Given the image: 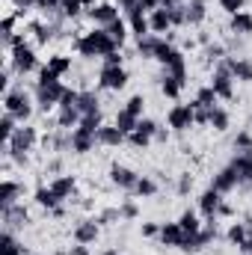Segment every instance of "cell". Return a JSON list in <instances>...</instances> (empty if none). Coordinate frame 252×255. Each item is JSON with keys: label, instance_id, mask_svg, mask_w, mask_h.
<instances>
[{"label": "cell", "instance_id": "obj_58", "mask_svg": "<svg viewBox=\"0 0 252 255\" xmlns=\"http://www.w3.org/2000/svg\"><path fill=\"white\" fill-rule=\"evenodd\" d=\"M15 6L18 9H30V6H36V0H15Z\"/></svg>", "mask_w": 252, "mask_h": 255}, {"label": "cell", "instance_id": "obj_51", "mask_svg": "<svg viewBox=\"0 0 252 255\" xmlns=\"http://www.w3.org/2000/svg\"><path fill=\"white\" fill-rule=\"evenodd\" d=\"M119 65H122V54L119 51H113V54L104 57V68H119Z\"/></svg>", "mask_w": 252, "mask_h": 255}, {"label": "cell", "instance_id": "obj_55", "mask_svg": "<svg viewBox=\"0 0 252 255\" xmlns=\"http://www.w3.org/2000/svg\"><path fill=\"white\" fill-rule=\"evenodd\" d=\"M36 6H42V9H60L63 0H36Z\"/></svg>", "mask_w": 252, "mask_h": 255}, {"label": "cell", "instance_id": "obj_14", "mask_svg": "<svg viewBox=\"0 0 252 255\" xmlns=\"http://www.w3.org/2000/svg\"><path fill=\"white\" fill-rule=\"evenodd\" d=\"M160 241H163V247H181L184 229L178 223H166V226H160Z\"/></svg>", "mask_w": 252, "mask_h": 255}, {"label": "cell", "instance_id": "obj_2", "mask_svg": "<svg viewBox=\"0 0 252 255\" xmlns=\"http://www.w3.org/2000/svg\"><path fill=\"white\" fill-rule=\"evenodd\" d=\"M3 110L9 113V116H15V119H30V113H33V107H30V98L24 95V89H6V95H3Z\"/></svg>", "mask_w": 252, "mask_h": 255}, {"label": "cell", "instance_id": "obj_27", "mask_svg": "<svg viewBox=\"0 0 252 255\" xmlns=\"http://www.w3.org/2000/svg\"><path fill=\"white\" fill-rule=\"evenodd\" d=\"M232 65V74L238 77V80H252V63L250 60H229Z\"/></svg>", "mask_w": 252, "mask_h": 255}, {"label": "cell", "instance_id": "obj_39", "mask_svg": "<svg viewBox=\"0 0 252 255\" xmlns=\"http://www.w3.org/2000/svg\"><path fill=\"white\" fill-rule=\"evenodd\" d=\"M133 190L139 193V196H154V193H157V184H154V181H151V178H139V181H136V187H133Z\"/></svg>", "mask_w": 252, "mask_h": 255}, {"label": "cell", "instance_id": "obj_6", "mask_svg": "<svg viewBox=\"0 0 252 255\" xmlns=\"http://www.w3.org/2000/svg\"><path fill=\"white\" fill-rule=\"evenodd\" d=\"M12 68H15V71H21V74H27V71H33V68H36V54H33V48H30V45H24V48H15V51H12Z\"/></svg>", "mask_w": 252, "mask_h": 255}, {"label": "cell", "instance_id": "obj_31", "mask_svg": "<svg viewBox=\"0 0 252 255\" xmlns=\"http://www.w3.org/2000/svg\"><path fill=\"white\" fill-rule=\"evenodd\" d=\"M77 128H83V130H89V133H95L98 136V130H101V113H86L83 119H80V125Z\"/></svg>", "mask_w": 252, "mask_h": 255}, {"label": "cell", "instance_id": "obj_45", "mask_svg": "<svg viewBox=\"0 0 252 255\" xmlns=\"http://www.w3.org/2000/svg\"><path fill=\"white\" fill-rule=\"evenodd\" d=\"M193 107H196V122L199 125H211V110L214 107H199L196 101H193Z\"/></svg>", "mask_w": 252, "mask_h": 255}, {"label": "cell", "instance_id": "obj_44", "mask_svg": "<svg viewBox=\"0 0 252 255\" xmlns=\"http://www.w3.org/2000/svg\"><path fill=\"white\" fill-rule=\"evenodd\" d=\"M3 255H21V247L15 244V238H12L9 232L3 235Z\"/></svg>", "mask_w": 252, "mask_h": 255}, {"label": "cell", "instance_id": "obj_62", "mask_svg": "<svg viewBox=\"0 0 252 255\" xmlns=\"http://www.w3.org/2000/svg\"><path fill=\"white\" fill-rule=\"evenodd\" d=\"M80 3H83V6H95V0H80Z\"/></svg>", "mask_w": 252, "mask_h": 255}, {"label": "cell", "instance_id": "obj_32", "mask_svg": "<svg viewBox=\"0 0 252 255\" xmlns=\"http://www.w3.org/2000/svg\"><path fill=\"white\" fill-rule=\"evenodd\" d=\"M205 18V0H193L187 6V24H199Z\"/></svg>", "mask_w": 252, "mask_h": 255}, {"label": "cell", "instance_id": "obj_63", "mask_svg": "<svg viewBox=\"0 0 252 255\" xmlns=\"http://www.w3.org/2000/svg\"><path fill=\"white\" fill-rule=\"evenodd\" d=\"M104 255H116V250H107V253H104Z\"/></svg>", "mask_w": 252, "mask_h": 255}, {"label": "cell", "instance_id": "obj_11", "mask_svg": "<svg viewBox=\"0 0 252 255\" xmlns=\"http://www.w3.org/2000/svg\"><path fill=\"white\" fill-rule=\"evenodd\" d=\"M74 241L77 244H95L98 241V220H86V223H80L77 229H74Z\"/></svg>", "mask_w": 252, "mask_h": 255}, {"label": "cell", "instance_id": "obj_8", "mask_svg": "<svg viewBox=\"0 0 252 255\" xmlns=\"http://www.w3.org/2000/svg\"><path fill=\"white\" fill-rule=\"evenodd\" d=\"M98 80H101L104 89H122L127 83V71L122 65H119V68H101V77H98Z\"/></svg>", "mask_w": 252, "mask_h": 255}, {"label": "cell", "instance_id": "obj_7", "mask_svg": "<svg viewBox=\"0 0 252 255\" xmlns=\"http://www.w3.org/2000/svg\"><path fill=\"white\" fill-rule=\"evenodd\" d=\"M220 208H223V193L214 190V187L202 193V199H199V211H202L208 220H211V217H217V214H220Z\"/></svg>", "mask_w": 252, "mask_h": 255}, {"label": "cell", "instance_id": "obj_25", "mask_svg": "<svg viewBox=\"0 0 252 255\" xmlns=\"http://www.w3.org/2000/svg\"><path fill=\"white\" fill-rule=\"evenodd\" d=\"M77 110H80L83 116H86V113H98V95H95V92H80Z\"/></svg>", "mask_w": 252, "mask_h": 255}, {"label": "cell", "instance_id": "obj_17", "mask_svg": "<svg viewBox=\"0 0 252 255\" xmlns=\"http://www.w3.org/2000/svg\"><path fill=\"white\" fill-rule=\"evenodd\" d=\"M98 142H104V145H122V142H125V133H122L116 125H101V130H98Z\"/></svg>", "mask_w": 252, "mask_h": 255}, {"label": "cell", "instance_id": "obj_56", "mask_svg": "<svg viewBox=\"0 0 252 255\" xmlns=\"http://www.w3.org/2000/svg\"><path fill=\"white\" fill-rule=\"evenodd\" d=\"M139 6H142V9H148V12H154V9L160 6V0H139Z\"/></svg>", "mask_w": 252, "mask_h": 255}, {"label": "cell", "instance_id": "obj_50", "mask_svg": "<svg viewBox=\"0 0 252 255\" xmlns=\"http://www.w3.org/2000/svg\"><path fill=\"white\" fill-rule=\"evenodd\" d=\"M235 148H244V151H250L252 148V136L244 130V133H238V139H235Z\"/></svg>", "mask_w": 252, "mask_h": 255}, {"label": "cell", "instance_id": "obj_49", "mask_svg": "<svg viewBox=\"0 0 252 255\" xmlns=\"http://www.w3.org/2000/svg\"><path fill=\"white\" fill-rule=\"evenodd\" d=\"M39 83H60V74H54V71L45 65V68L39 71Z\"/></svg>", "mask_w": 252, "mask_h": 255}, {"label": "cell", "instance_id": "obj_57", "mask_svg": "<svg viewBox=\"0 0 252 255\" xmlns=\"http://www.w3.org/2000/svg\"><path fill=\"white\" fill-rule=\"evenodd\" d=\"M208 57L220 60V57H223V48H220V45H211V48H208Z\"/></svg>", "mask_w": 252, "mask_h": 255}, {"label": "cell", "instance_id": "obj_61", "mask_svg": "<svg viewBox=\"0 0 252 255\" xmlns=\"http://www.w3.org/2000/svg\"><path fill=\"white\" fill-rule=\"evenodd\" d=\"M181 0H160V6H178Z\"/></svg>", "mask_w": 252, "mask_h": 255}, {"label": "cell", "instance_id": "obj_64", "mask_svg": "<svg viewBox=\"0 0 252 255\" xmlns=\"http://www.w3.org/2000/svg\"><path fill=\"white\" fill-rule=\"evenodd\" d=\"M247 154H250V160H252V148H250V151H247Z\"/></svg>", "mask_w": 252, "mask_h": 255}, {"label": "cell", "instance_id": "obj_20", "mask_svg": "<svg viewBox=\"0 0 252 255\" xmlns=\"http://www.w3.org/2000/svg\"><path fill=\"white\" fill-rule=\"evenodd\" d=\"M54 193L60 196V199H65V196H71L74 193V187H77V181H74V175H60V178H54Z\"/></svg>", "mask_w": 252, "mask_h": 255}, {"label": "cell", "instance_id": "obj_29", "mask_svg": "<svg viewBox=\"0 0 252 255\" xmlns=\"http://www.w3.org/2000/svg\"><path fill=\"white\" fill-rule=\"evenodd\" d=\"M181 86H184L181 80H175L172 74H166V77H163V83H160V92H163L166 98H178V92H181Z\"/></svg>", "mask_w": 252, "mask_h": 255}, {"label": "cell", "instance_id": "obj_53", "mask_svg": "<svg viewBox=\"0 0 252 255\" xmlns=\"http://www.w3.org/2000/svg\"><path fill=\"white\" fill-rule=\"evenodd\" d=\"M190 187H193V178H190V172H184L178 181V193H190Z\"/></svg>", "mask_w": 252, "mask_h": 255}, {"label": "cell", "instance_id": "obj_22", "mask_svg": "<svg viewBox=\"0 0 252 255\" xmlns=\"http://www.w3.org/2000/svg\"><path fill=\"white\" fill-rule=\"evenodd\" d=\"M104 30H107V36H110V39H116V45L122 48V42L127 39V27H125V21H122V18H116V21H110V24H107Z\"/></svg>", "mask_w": 252, "mask_h": 255}, {"label": "cell", "instance_id": "obj_43", "mask_svg": "<svg viewBox=\"0 0 252 255\" xmlns=\"http://www.w3.org/2000/svg\"><path fill=\"white\" fill-rule=\"evenodd\" d=\"M142 107H145V101H142V95H133V98H130V101L125 104V110H127V113H133L136 119L142 116Z\"/></svg>", "mask_w": 252, "mask_h": 255}, {"label": "cell", "instance_id": "obj_42", "mask_svg": "<svg viewBox=\"0 0 252 255\" xmlns=\"http://www.w3.org/2000/svg\"><path fill=\"white\" fill-rule=\"evenodd\" d=\"M244 3L247 0H220V9L229 15H238V12H244Z\"/></svg>", "mask_w": 252, "mask_h": 255}, {"label": "cell", "instance_id": "obj_23", "mask_svg": "<svg viewBox=\"0 0 252 255\" xmlns=\"http://www.w3.org/2000/svg\"><path fill=\"white\" fill-rule=\"evenodd\" d=\"M232 30L241 33V36L252 33V15L250 12H238V15H232Z\"/></svg>", "mask_w": 252, "mask_h": 255}, {"label": "cell", "instance_id": "obj_28", "mask_svg": "<svg viewBox=\"0 0 252 255\" xmlns=\"http://www.w3.org/2000/svg\"><path fill=\"white\" fill-rule=\"evenodd\" d=\"M48 68L63 77L65 71H71V60H68L65 54H54V57H48Z\"/></svg>", "mask_w": 252, "mask_h": 255}, {"label": "cell", "instance_id": "obj_15", "mask_svg": "<svg viewBox=\"0 0 252 255\" xmlns=\"http://www.w3.org/2000/svg\"><path fill=\"white\" fill-rule=\"evenodd\" d=\"M238 181H241V178H238V172H235L232 166H226L223 172H217V175H214V184H211V187H214V190H220V193H229Z\"/></svg>", "mask_w": 252, "mask_h": 255}, {"label": "cell", "instance_id": "obj_26", "mask_svg": "<svg viewBox=\"0 0 252 255\" xmlns=\"http://www.w3.org/2000/svg\"><path fill=\"white\" fill-rule=\"evenodd\" d=\"M36 202H39L42 208H48V211H51V208H57L60 196L54 193V187H39V190H36Z\"/></svg>", "mask_w": 252, "mask_h": 255}, {"label": "cell", "instance_id": "obj_48", "mask_svg": "<svg viewBox=\"0 0 252 255\" xmlns=\"http://www.w3.org/2000/svg\"><path fill=\"white\" fill-rule=\"evenodd\" d=\"M12 30H15V15H6V18H3V39H6V42L15 36Z\"/></svg>", "mask_w": 252, "mask_h": 255}, {"label": "cell", "instance_id": "obj_10", "mask_svg": "<svg viewBox=\"0 0 252 255\" xmlns=\"http://www.w3.org/2000/svg\"><path fill=\"white\" fill-rule=\"evenodd\" d=\"M95 139H98V136L89 133V130H83V128H74V130H71V148H74L77 154H86V151L95 145Z\"/></svg>", "mask_w": 252, "mask_h": 255}, {"label": "cell", "instance_id": "obj_41", "mask_svg": "<svg viewBox=\"0 0 252 255\" xmlns=\"http://www.w3.org/2000/svg\"><path fill=\"white\" fill-rule=\"evenodd\" d=\"M77 101H80V92H77V89H65L63 101H60V110H68V107H77Z\"/></svg>", "mask_w": 252, "mask_h": 255}, {"label": "cell", "instance_id": "obj_13", "mask_svg": "<svg viewBox=\"0 0 252 255\" xmlns=\"http://www.w3.org/2000/svg\"><path fill=\"white\" fill-rule=\"evenodd\" d=\"M127 15H130V30L142 39V36H148V30H151V24H148V18L142 15V6L136 3L133 9H127Z\"/></svg>", "mask_w": 252, "mask_h": 255}, {"label": "cell", "instance_id": "obj_16", "mask_svg": "<svg viewBox=\"0 0 252 255\" xmlns=\"http://www.w3.org/2000/svg\"><path fill=\"white\" fill-rule=\"evenodd\" d=\"M148 24H151V33H166V30L172 27L169 9H166V6H163V9H154V12L148 15Z\"/></svg>", "mask_w": 252, "mask_h": 255}, {"label": "cell", "instance_id": "obj_30", "mask_svg": "<svg viewBox=\"0 0 252 255\" xmlns=\"http://www.w3.org/2000/svg\"><path fill=\"white\" fill-rule=\"evenodd\" d=\"M83 113L77 107H68V110H60V128H71V125H80Z\"/></svg>", "mask_w": 252, "mask_h": 255}, {"label": "cell", "instance_id": "obj_4", "mask_svg": "<svg viewBox=\"0 0 252 255\" xmlns=\"http://www.w3.org/2000/svg\"><path fill=\"white\" fill-rule=\"evenodd\" d=\"M65 95V86L63 83H39L36 86V98H39V107L48 113L54 104H60Z\"/></svg>", "mask_w": 252, "mask_h": 255}, {"label": "cell", "instance_id": "obj_52", "mask_svg": "<svg viewBox=\"0 0 252 255\" xmlns=\"http://www.w3.org/2000/svg\"><path fill=\"white\" fill-rule=\"evenodd\" d=\"M119 214H122V217H127V220H133V217H136V214H139V208H136V205H130V202H127V205H122V211H119Z\"/></svg>", "mask_w": 252, "mask_h": 255}, {"label": "cell", "instance_id": "obj_12", "mask_svg": "<svg viewBox=\"0 0 252 255\" xmlns=\"http://www.w3.org/2000/svg\"><path fill=\"white\" fill-rule=\"evenodd\" d=\"M110 178H113V184H116V187H122V190H133V187H136V181H139L127 166H113V169H110Z\"/></svg>", "mask_w": 252, "mask_h": 255}, {"label": "cell", "instance_id": "obj_5", "mask_svg": "<svg viewBox=\"0 0 252 255\" xmlns=\"http://www.w3.org/2000/svg\"><path fill=\"white\" fill-rule=\"evenodd\" d=\"M166 122H169V128H175V130H187V128L196 122V107H193V104H175V107L169 110Z\"/></svg>", "mask_w": 252, "mask_h": 255}, {"label": "cell", "instance_id": "obj_46", "mask_svg": "<svg viewBox=\"0 0 252 255\" xmlns=\"http://www.w3.org/2000/svg\"><path fill=\"white\" fill-rule=\"evenodd\" d=\"M127 142H130V145H136V148H142V145H148V142H151V136H145V133L133 130V133H127Z\"/></svg>", "mask_w": 252, "mask_h": 255}, {"label": "cell", "instance_id": "obj_38", "mask_svg": "<svg viewBox=\"0 0 252 255\" xmlns=\"http://www.w3.org/2000/svg\"><path fill=\"white\" fill-rule=\"evenodd\" d=\"M60 9H63L65 18H77V15H80V9H83V3H80V0H63V6H60Z\"/></svg>", "mask_w": 252, "mask_h": 255}, {"label": "cell", "instance_id": "obj_40", "mask_svg": "<svg viewBox=\"0 0 252 255\" xmlns=\"http://www.w3.org/2000/svg\"><path fill=\"white\" fill-rule=\"evenodd\" d=\"M169 74L175 77V80H181V83H187V63L184 60H178V63L169 65Z\"/></svg>", "mask_w": 252, "mask_h": 255}, {"label": "cell", "instance_id": "obj_47", "mask_svg": "<svg viewBox=\"0 0 252 255\" xmlns=\"http://www.w3.org/2000/svg\"><path fill=\"white\" fill-rule=\"evenodd\" d=\"M136 130L145 133V136H154V133H157V125H154L151 119H139V122H136Z\"/></svg>", "mask_w": 252, "mask_h": 255}, {"label": "cell", "instance_id": "obj_59", "mask_svg": "<svg viewBox=\"0 0 252 255\" xmlns=\"http://www.w3.org/2000/svg\"><path fill=\"white\" fill-rule=\"evenodd\" d=\"M71 255H89V250H86V247L80 244V247H74V250H71Z\"/></svg>", "mask_w": 252, "mask_h": 255}, {"label": "cell", "instance_id": "obj_34", "mask_svg": "<svg viewBox=\"0 0 252 255\" xmlns=\"http://www.w3.org/2000/svg\"><path fill=\"white\" fill-rule=\"evenodd\" d=\"M157 42H160V39H154V36H142V39H139V45H136V51H139L142 57H154Z\"/></svg>", "mask_w": 252, "mask_h": 255}, {"label": "cell", "instance_id": "obj_37", "mask_svg": "<svg viewBox=\"0 0 252 255\" xmlns=\"http://www.w3.org/2000/svg\"><path fill=\"white\" fill-rule=\"evenodd\" d=\"M226 238H229L232 244H238V247H241V244L247 241V226H244V223H235V226L229 229V235H226Z\"/></svg>", "mask_w": 252, "mask_h": 255}, {"label": "cell", "instance_id": "obj_9", "mask_svg": "<svg viewBox=\"0 0 252 255\" xmlns=\"http://www.w3.org/2000/svg\"><path fill=\"white\" fill-rule=\"evenodd\" d=\"M89 18H92L95 24L107 27L110 21H116V18H119V9H116L113 3H98V6H92V9H89Z\"/></svg>", "mask_w": 252, "mask_h": 255}, {"label": "cell", "instance_id": "obj_60", "mask_svg": "<svg viewBox=\"0 0 252 255\" xmlns=\"http://www.w3.org/2000/svg\"><path fill=\"white\" fill-rule=\"evenodd\" d=\"M136 3H139V0H119V6H125V9H133Z\"/></svg>", "mask_w": 252, "mask_h": 255}, {"label": "cell", "instance_id": "obj_36", "mask_svg": "<svg viewBox=\"0 0 252 255\" xmlns=\"http://www.w3.org/2000/svg\"><path fill=\"white\" fill-rule=\"evenodd\" d=\"M211 128H214V130H226V128H229V113L220 110V107H214V110H211Z\"/></svg>", "mask_w": 252, "mask_h": 255}, {"label": "cell", "instance_id": "obj_54", "mask_svg": "<svg viewBox=\"0 0 252 255\" xmlns=\"http://www.w3.org/2000/svg\"><path fill=\"white\" fill-rule=\"evenodd\" d=\"M142 235H145V238H154V235H160V226H157V223H145V226H142Z\"/></svg>", "mask_w": 252, "mask_h": 255}, {"label": "cell", "instance_id": "obj_18", "mask_svg": "<svg viewBox=\"0 0 252 255\" xmlns=\"http://www.w3.org/2000/svg\"><path fill=\"white\" fill-rule=\"evenodd\" d=\"M18 193H21V187L15 184V181H3V187H0V205H3V211L6 208H15V199H18Z\"/></svg>", "mask_w": 252, "mask_h": 255}, {"label": "cell", "instance_id": "obj_33", "mask_svg": "<svg viewBox=\"0 0 252 255\" xmlns=\"http://www.w3.org/2000/svg\"><path fill=\"white\" fill-rule=\"evenodd\" d=\"M15 130H18V128H15V116H9V113H6V116L0 119V139H3V142H9Z\"/></svg>", "mask_w": 252, "mask_h": 255}, {"label": "cell", "instance_id": "obj_21", "mask_svg": "<svg viewBox=\"0 0 252 255\" xmlns=\"http://www.w3.org/2000/svg\"><path fill=\"white\" fill-rule=\"evenodd\" d=\"M136 122H139V119H136V116H133V113H127L125 107H122V110H119V113H116V128H119V130H122V133H133V130H136Z\"/></svg>", "mask_w": 252, "mask_h": 255}, {"label": "cell", "instance_id": "obj_1", "mask_svg": "<svg viewBox=\"0 0 252 255\" xmlns=\"http://www.w3.org/2000/svg\"><path fill=\"white\" fill-rule=\"evenodd\" d=\"M36 139H39V133H36V128H30V125H24V128H18L15 133H12V139L6 142V148H9V154L18 160V163H24L27 160V151L36 145Z\"/></svg>", "mask_w": 252, "mask_h": 255}, {"label": "cell", "instance_id": "obj_19", "mask_svg": "<svg viewBox=\"0 0 252 255\" xmlns=\"http://www.w3.org/2000/svg\"><path fill=\"white\" fill-rule=\"evenodd\" d=\"M232 169L238 172V178H241V181H252V160H250V154L235 157V160H232Z\"/></svg>", "mask_w": 252, "mask_h": 255}, {"label": "cell", "instance_id": "obj_24", "mask_svg": "<svg viewBox=\"0 0 252 255\" xmlns=\"http://www.w3.org/2000/svg\"><path fill=\"white\" fill-rule=\"evenodd\" d=\"M178 226L184 229V235H199V232H202V223H199V217H196L193 211H184V214H181Z\"/></svg>", "mask_w": 252, "mask_h": 255}, {"label": "cell", "instance_id": "obj_3", "mask_svg": "<svg viewBox=\"0 0 252 255\" xmlns=\"http://www.w3.org/2000/svg\"><path fill=\"white\" fill-rule=\"evenodd\" d=\"M214 92H217V98H223V101H232L235 98V89H232V65L229 63H220L217 65V71H214Z\"/></svg>", "mask_w": 252, "mask_h": 255}, {"label": "cell", "instance_id": "obj_35", "mask_svg": "<svg viewBox=\"0 0 252 255\" xmlns=\"http://www.w3.org/2000/svg\"><path fill=\"white\" fill-rule=\"evenodd\" d=\"M196 104H199V107H214V104H217V92H214V86H205V89H199V95H196Z\"/></svg>", "mask_w": 252, "mask_h": 255}]
</instances>
